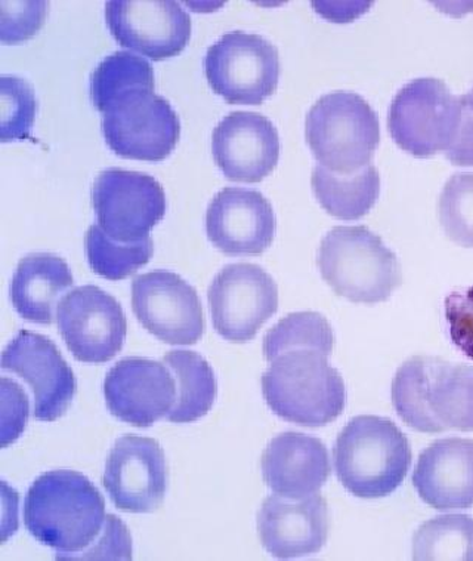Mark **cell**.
Segmentation results:
<instances>
[{
  "mask_svg": "<svg viewBox=\"0 0 473 561\" xmlns=\"http://www.w3.org/2000/svg\"><path fill=\"white\" fill-rule=\"evenodd\" d=\"M107 520L95 484L78 471L55 470L37 477L24 501V525L57 560H71L100 538Z\"/></svg>",
  "mask_w": 473,
  "mask_h": 561,
  "instance_id": "cell-1",
  "label": "cell"
},
{
  "mask_svg": "<svg viewBox=\"0 0 473 561\" xmlns=\"http://www.w3.org/2000/svg\"><path fill=\"white\" fill-rule=\"evenodd\" d=\"M392 403L419 433L473 432V366L414 356L396 370Z\"/></svg>",
  "mask_w": 473,
  "mask_h": 561,
  "instance_id": "cell-2",
  "label": "cell"
},
{
  "mask_svg": "<svg viewBox=\"0 0 473 561\" xmlns=\"http://www.w3.org/2000/svg\"><path fill=\"white\" fill-rule=\"evenodd\" d=\"M337 479L346 491L365 500L390 496L403 484L412 466L408 438L394 421L355 416L333 447Z\"/></svg>",
  "mask_w": 473,
  "mask_h": 561,
  "instance_id": "cell-3",
  "label": "cell"
},
{
  "mask_svg": "<svg viewBox=\"0 0 473 561\" xmlns=\"http://www.w3.org/2000/svg\"><path fill=\"white\" fill-rule=\"evenodd\" d=\"M262 392L269 409L287 423L324 427L344 412V378L319 350H293L274 358L262 375Z\"/></svg>",
  "mask_w": 473,
  "mask_h": 561,
  "instance_id": "cell-4",
  "label": "cell"
},
{
  "mask_svg": "<svg viewBox=\"0 0 473 561\" xmlns=\"http://www.w3.org/2000/svg\"><path fill=\"white\" fill-rule=\"evenodd\" d=\"M316 265L339 297L384 302L403 284L399 256L367 227H335L321 240Z\"/></svg>",
  "mask_w": 473,
  "mask_h": 561,
  "instance_id": "cell-5",
  "label": "cell"
},
{
  "mask_svg": "<svg viewBox=\"0 0 473 561\" xmlns=\"http://www.w3.org/2000/svg\"><path fill=\"white\" fill-rule=\"evenodd\" d=\"M305 135L320 167L335 174H355L369 167L378 150V113L355 92H332L312 105Z\"/></svg>",
  "mask_w": 473,
  "mask_h": 561,
  "instance_id": "cell-6",
  "label": "cell"
},
{
  "mask_svg": "<svg viewBox=\"0 0 473 561\" xmlns=\"http://www.w3.org/2000/svg\"><path fill=\"white\" fill-rule=\"evenodd\" d=\"M464 100L442 80H412L392 100L388 129L395 145L414 158L446 154L462 126Z\"/></svg>",
  "mask_w": 473,
  "mask_h": 561,
  "instance_id": "cell-7",
  "label": "cell"
},
{
  "mask_svg": "<svg viewBox=\"0 0 473 561\" xmlns=\"http://www.w3.org/2000/svg\"><path fill=\"white\" fill-rule=\"evenodd\" d=\"M154 88H129L100 110L105 141L120 158L162 162L180 141V117Z\"/></svg>",
  "mask_w": 473,
  "mask_h": 561,
  "instance_id": "cell-8",
  "label": "cell"
},
{
  "mask_svg": "<svg viewBox=\"0 0 473 561\" xmlns=\"http://www.w3.org/2000/svg\"><path fill=\"white\" fill-rule=\"evenodd\" d=\"M280 54L255 33L230 32L205 57L207 82L228 104L259 105L277 91Z\"/></svg>",
  "mask_w": 473,
  "mask_h": 561,
  "instance_id": "cell-9",
  "label": "cell"
},
{
  "mask_svg": "<svg viewBox=\"0 0 473 561\" xmlns=\"http://www.w3.org/2000/svg\"><path fill=\"white\" fill-rule=\"evenodd\" d=\"M99 226L113 240L134 243L148 238L166 214V194L154 176L109 168L92 187Z\"/></svg>",
  "mask_w": 473,
  "mask_h": 561,
  "instance_id": "cell-10",
  "label": "cell"
},
{
  "mask_svg": "<svg viewBox=\"0 0 473 561\" xmlns=\"http://www.w3.org/2000/svg\"><path fill=\"white\" fill-rule=\"evenodd\" d=\"M215 331L230 343H247L278 310V286L259 265H226L207 290Z\"/></svg>",
  "mask_w": 473,
  "mask_h": 561,
  "instance_id": "cell-11",
  "label": "cell"
},
{
  "mask_svg": "<svg viewBox=\"0 0 473 561\" xmlns=\"http://www.w3.org/2000/svg\"><path fill=\"white\" fill-rule=\"evenodd\" d=\"M58 331L73 354L83 363H107L124 348L128 322L124 308L99 286L70 290L57 307Z\"/></svg>",
  "mask_w": 473,
  "mask_h": 561,
  "instance_id": "cell-12",
  "label": "cell"
},
{
  "mask_svg": "<svg viewBox=\"0 0 473 561\" xmlns=\"http://www.w3.org/2000/svg\"><path fill=\"white\" fill-rule=\"evenodd\" d=\"M132 310L143 329L166 344H197L205 333L197 290L176 273L155 270L135 277Z\"/></svg>",
  "mask_w": 473,
  "mask_h": 561,
  "instance_id": "cell-13",
  "label": "cell"
},
{
  "mask_svg": "<svg viewBox=\"0 0 473 561\" xmlns=\"http://www.w3.org/2000/svg\"><path fill=\"white\" fill-rule=\"evenodd\" d=\"M105 20L118 45L154 61L176 57L192 37V19L172 0H112Z\"/></svg>",
  "mask_w": 473,
  "mask_h": 561,
  "instance_id": "cell-14",
  "label": "cell"
},
{
  "mask_svg": "<svg viewBox=\"0 0 473 561\" xmlns=\"http://www.w3.org/2000/svg\"><path fill=\"white\" fill-rule=\"evenodd\" d=\"M105 491L125 513H153L168 491V466L163 447L154 438L128 434L118 438L105 462Z\"/></svg>",
  "mask_w": 473,
  "mask_h": 561,
  "instance_id": "cell-15",
  "label": "cell"
},
{
  "mask_svg": "<svg viewBox=\"0 0 473 561\" xmlns=\"http://www.w3.org/2000/svg\"><path fill=\"white\" fill-rule=\"evenodd\" d=\"M2 369L28 383L37 421L54 423L73 402L78 383L57 345L41 333L20 331L2 353Z\"/></svg>",
  "mask_w": 473,
  "mask_h": 561,
  "instance_id": "cell-16",
  "label": "cell"
},
{
  "mask_svg": "<svg viewBox=\"0 0 473 561\" xmlns=\"http://www.w3.org/2000/svg\"><path fill=\"white\" fill-rule=\"evenodd\" d=\"M104 396L112 415L134 427L147 428L175 407L176 383L166 363L126 357L109 369Z\"/></svg>",
  "mask_w": 473,
  "mask_h": 561,
  "instance_id": "cell-17",
  "label": "cell"
},
{
  "mask_svg": "<svg viewBox=\"0 0 473 561\" xmlns=\"http://www.w3.org/2000/svg\"><path fill=\"white\" fill-rule=\"evenodd\" d=\"M276 231L273 206L256 190L223 188L207 208V238L222 254L262 255L272 247Z\"/></svg>",
  "mask_w": 473,
  "mask_h": 561,
  "instance_id": "cell-18",
  "label": "cell"
},
{
  "mask_svg": "<svg viewBox=\"0 0 473 561\" xmlns=\"http://www.w3.org/2000/svg\"><path fill=\"white\" fill-rule=\"evenodd\" d=\"M280 137L268 117L253 112H232L214 129L215 163L230 181L261 183L280 160Z\"/></svg>",
  "mask_w": 473,
  "mask_h": 561,
  "instance_id": "cell-19",
  "label": "cell"
},
{
  "mask_svg": "<svg viewBox=\"0 0 473 561\" xmlns=\"http://www.w3.org/2000/svg\"><path fill=\"white\" fill-rule=\"evenodd\" d=\"M257 534L262 547L276 559L316 554L328 538L327 502L319 493L302 500L266 497L257 513Z\"/></svg>",
  "mask_w": 473,
  "mask_h": 561,
  "instance_id": "cell-20",
  "label": "cell"
},
{
  "mask_svg": "<svg viewBox=\"0 0 473 561\" xmlns=\"http://www.w3.org/2000/svg\"><path fill=\"white\" fill-rule=\"evenodd\" d=\"M266 486L276 495L302 500L327 483L332 466L327 447L303 433H282L265 447L261 459Z\"/></svg>",
  "mask_w": 473,
  "mask_h": 561,
  "instance_id": "cell-21",
  "label": "cell"
},
{
  "mask_svg": "<svg viewBox=\"0 0 473 561\" xmlns=\"http://www.w3.org/2000/svg\"><path fill=\"white\" fill-rule=\"evenodd\" d=\"M413 486L435 510L473 507V440L449 437L430 443L414 468Z\"/></svg>",
  "mask_w": 473,
  "mask_h": 561,
  "instance_id": "cell-22",
  "label": "cell"
},
{
  "mask_svg": "<svg viewBox=\"0 0 473 561\" xmlns=\"http://www.w3.org/2000/svg\"><path fill=\"white\" fill-rule=\"evenodd\" d=\"M74 285L69 264L61 256L36 252L16 265L11 282V301L28 322L50 324L58 298Z\"/></svg>",
  "mask_w": 473,
  "mask_h": 561,
  "instance_id": "cell-23",
  "label": "cell"
},
{
  "mask_svg": "<svg viewBox=\"0 0 473 561\" xmlns=\"http://www.w3.org/2000/svg\"><path fill=\"white\" fill-rule=\"evenodd\" d=\"M311 184L320 205L344 221L365 217L380 196V175L373 164L349 175L335 174L319 164L312 171Z\"/></svg>",
  "mask_w": 473,
  "mask_h": 561,
  "instance_id": "cell-24",
  "label": "cell"
},
{
  "mask_svg": "<svg viewBox=\"0 0 473 561\" xmlns=\"http://www.w3.org/2000/svg\"><path fill=\"white\" fill-rule=\"evenodd\" d=\"M163 362L175 375L180 392L176 403L166 416L171 423L188 424L207 415L218 396V383L212 366L196 352L172 350Z\"/></svg>",
  "mask_w": 473,
  "mask_h": 561,
  "instance_id": "cell-25",
  "label": "cell"
},
{
  "mask_svg": "<svg viewBox=\"0 0 473 561\" xmlns=\"http://www.w3.org/2000/svg\"><path fill=\"white\" fill-rule=\"evenodd\" d=\"M413 559L473 561V517L446 514L425 522L413 537Z\"/></svg>",
  "mask_w": 473,
  "mask_h": 561,
  "instance_id": "cell-26",
  "label": "cell"
},
{
  "mask_svg": "<svg viewBox=\"0 0 473 561\" xmlns=\"http://www.w3.org/2000/svg\"><path fill=\"white\" fill-rule=\"evenodd\" d=\"M88 263L99 276L107 280H124L150 263L154 254L153 239L134 243L116 242L105 233L99 224L89 227L84 236Z\"/></svg>",
  "mask_w": 473,
  "mask_h": 561,
  "instance_id": "cell-27",
  "label": "cell"
},
{
  "mask_svg": "<svg viewBox=\"0 0 473 561\" xmlns=\"http://www.w3.org/2000/svg\"><path fill=\"white\" fill-rule=\"evenodd\" d=\"M335 348V333L328 320L315 311H299L281 319L266 332L264 357L272 363L274 358L293 350H319L331 356Z\"/></svg>",
  "mask_w": 473,
  "mask_h": 561,
  "instance_id": "cell-28",
  "label": "cell"
},
{
  "mask_svg": "<svg viewBox=\"0 0 473 561\" xmlns=\"http://www.w3.org/2000/svg\"><path fill=\"white\" fill-rule=\"evenodd\" d=\"M138 85L155 87L153 67L146 58L117 50L105 57L91 76L92 103L100 112L113 96Z\"/></svg>",
  "mask_w": 473,
  "mask_h": 561,
  "instance_id": "cell-29",
  "label": "cell"
},
{
  "mask_svg": "<svg viewBox=\"0 0 473 561\" xmlns=\"http://www.w3.org/2000/svg\"><path fill=\"white\" fill-rule=\"evenodd\" d=\"M438 218L447 238L473 249V172L447 181L438 201Z\"/></svg>",
  "mask_w": 473,
  "mask_h": 561,
  "instance_id": "cell-30",
  "label": "cell"
},
{
  "mask_svg": "<svg viewBox=\"0 0 473 561\" xmlns=\"http://www.w3.org/2000/svg\"><path fill=\"white\" fill-rule=\"evenodd\" d=\"M37 113L35 90L27 80L0 78V139L2 142L30 138Z\"/></svg>",
  "mask_w": 473,
  "mask_h": 561,
  "instance_id": "cell-31",
  "label": "cell"
},
{
  "mask_svg": "<svg viewBox=\"0 0 473 561\" xmlns=\"http://www.w3.org/2000/svg\"><path fill=\"white\" fill-rule=\"evenodd\" d=\"M0 41L5 45H16L32 39L44 27L48 16L46 2H2Z\"/></svg>",
  "mask_w": 473,
  "mask_h": 561,
  "instance_id": "cell-32",
  "label": "cell"
},
{
  "mask_svg": "<svg viewBox=\"0 0 473 561\" xmlns=\"http://www.w3.org/2000/svg\"><path fill=\"white\" fill-rule=\"evenodd\" d=\"M443 308L451 343L473 360V286L451 293Z\"/></svg>",
  "mask_w": 473,
  "mask_h": 561,
  "instance_id": "cell-33",
  "label": "cell"
},
{
  "mask_svg": "<svg viewBox=\"0 0 473 561\" xmlns=\"http://www.w3.org/2000/svg\"><path fill=\"white\" fill-rule=\"evenodd\" d=\"M71 560H132V538L128 527L113 514H107L100 538Z\"/></svg>",
  "mask_w": 473,
  "mask_h": 561,
  "instance_id": "cell-34",
  "label": "cell"
},
{
  "mask_svg": "<svg viewBox=\"0 0 473 561\" xmlns=\"http://www.w3.org/2000/svg\"><path fill=\"white\" fill-rule=\"evenodd\" d=\"M3 416L10 415V420L3 423L2 446L8 447L23 433L28 420L27 394L19 383L7 377L2 378Z\"/></svg>",
  "mask_w": 473,
  "mask_h": 561,
  "instance_id": "cell-35",
  "label": "cell"
},
{
  "mask_svg": "<svg viewBox=\"0 0 473 561\" xmlns=\"http://www.w3.org/2000/svg\"><path fill=\"white\" fill-rule=\"evenodd\" d=\"M464 100V96H463ZM446 158L458 167H473V112L464 101L462 126Z\"/></svg>",
  "mask_w": 473,
  "mask_h": 561,
  "instance_id": "cell-36",
  "label": "cell"
},
{
  "mask_svg": "<svg viewBox=\"0 0 473 561\" xmlns=\"http://www.w3.org/2000/svg\"><path fill=\"white\" fill-rule=\"evenodd\" d=\"M463 96H464V101H466V104L469 105V108H471L473 112V88H472V91L469 92L468 95H463Z\"/></svg>",
  "mask_w": 473,
  "mask_h": 561,
  "instance_id": "cell-37",
  "label": "cell"
}]
</instances>
